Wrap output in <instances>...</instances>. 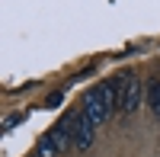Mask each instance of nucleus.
Wrapping results in <instances>:
<instances>
[{
  "label": "nucleus",
  "instance_id": "nucleus-6",
  "mask_svg": "<svg viewBox=\"0 0 160 157\" xmlns=\"http://www.w3.org/2000/svg\"><path fill=\"white\" fill-rule=\"evenodd\" d=\"M22 119H26V112H13V115H7V119H3V128L10 132V128H16Z\"/></svg>",
  "mask_w": 160,
  "mask_h": 157
},
{
  "label": "nucleus",
  "instance_id": "nucleus-2",
  "mask_svg": "<svg viewBox=\"0 0 160 157\" xmlns=\"http://www.w3.org/2000/svg\"><path fill=\"white\" fill-rule=\"evenodd\" d=\"M144 99V87H141V77L138 74H125L122 80H118V90H115V109L131 115Z\"/></svg>",
  "mask_w": 160,
  "mask_h": 157
},
{
  "label": "nucleus",
  "instance_id": "nucleus-4",
  "mask_svg": "<svg viewBox=\"0 0 160 157\" xmlns=\"http://www.w3.org/2000/svg\"><path fill=\"white\" fill-rule=\"evenodd\" d=\"M38 157H58L61 151H58V144H55V141H51V135H45L42 141H38V151H35Z\"/></svg>",
  "mask_w": 160,
  "mask_h": 157
},
{
  "label": "nucleus",
  "instance_id": "nucleus-5",
  "mask_svg": "<svg viewBox=\"0 0 160 157\" xmlns=\"http://www.w3.org/2000/svg\"><path fill=\"white\" fill-rule=\"evenodd\" d=\"M148 103H151V112L160 115V80L151 84V90H148Z\"/></svg>",
  "mask_w": 160,
  "mask_h": 157
},
{
  "label": "nucleus",
  "instance_id": "nucleus-3",
  "mask_svg": "<svg viewBox=\"0 0 160 157\" xmlns=\"http://www.w3.org/2000/svg\"><path fill=\"white\" fill-rule=\"evenodd\" d=\"M93 138H96V125L87 119V112L74 115V151H90Z\"/></svg>",
  "mask_w": 160,
  "mask_h": 157
},
{
  "label": "nucleus",
  "instance_id": "nucleus-7",
  "mask_svg": "<svg viewBox=\"0 0 160 157\" xmlns=\"http://www.w3.org/2000/svg\"><path fill=\"white\" fill-rule=\"evenodd\" d=\"M61 103H64V90H55V93L45 99V106H51V109H55V106H61Z\"/></svg>",
  "mask_w": 160,
  "mask_h": 157
},
{
  "label": "nucleus",
  "instance_id": "nucleus-8",
  "mask_svg": "<svg viewBox=\"0 0 160 157\" xmlns=\"http://www.w3.org/2000/svg\"><path fill=\"white\" fill-rule=\"evenodd\" d=\"M35 157H38V154H35Z\"/></svg>",
  "mask_w": 160,
  "mask_h": 157
},
{
  "label": "nucleus",
  "instance_id": "nucleus-1",
  "mask_svg": "<svg viewBox=\"0 0 160 157\" xmlns=\"http://www.w3.org/2000/svg\"><path fill=\"white\" fill-rule=\"evenodd\" d=\"M115 90H118L115 80H106V84L93 87L90 93H87V106H83V112H87V119L96 125V128L109 119V112L115 109Z\"/></svg>",
  "mask_w": 160,
  "mask_h": 157
}]
</instances>
